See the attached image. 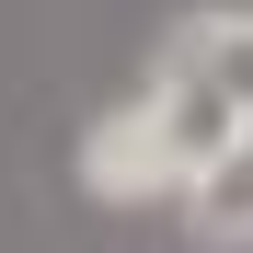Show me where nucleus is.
Returning a JSON list of instances; mask_svg holds the SVG:
<instances>
[{"label": "nucleus", "mask_w": 253, "mask_h": 253, "mask_svg": "<svg viewBox=\"0 0 253 253\" xmlns=\"http://www.w3.org/2000/svg\"><path fill=\"white\" fill-rule=\"evenodd\" d=\"M81 184H92L104 207H150V196H184V173H173V150H161L150 104H115V115H92V126H81Z\"/></svg>", "instance_id": "nucleus-1"}, {"label": "nucleus", "mask_w": 253, "mask_h": 253, "mask_svg": "<svg viewBox=\"0 0 253 253\" xmlns=\"http://www.w3.org/2000/svg\"><path fill=\"white\" fill-rule=\"evenodd\" d=\"M138 104H150V126H161V150H173V173H184V184L207 173V161H219V138L242 126V115H230L219 92H207L196 69H173V58L150 69V92H138Z\"/></svg>", "instance_id": "nucleus-2"}, {"label": "nucleus", "mask_w": 253, "mask_h": 253, "mask_svg": "<svg viewBox=\"0 0 253 253\" xmlns=\"http://www.w3.org/2000/svg\"><path fill=\"white\" fill-rule=\"evenodd\" d=\"M161 58L196 69L230 115H253V12H184L173 35H161Z\"/></svg>", "instance_id": "nucleus-3"}, {"label": "nucleus", "mask_w": 253, "mask_h": 253, "mask_svg": "<svg viewBox=\"0 0 253 253\" xmlns=\"http://www.w3.org/2000/svg\"><path fill=\"white\" fill-rule=\"evenodd\" d=\"M184 219H196V242H219V253H253V115L219 138V161L184 184Z\"/></svg>", "instance_id": "nucleus-4"}]
</instances>
